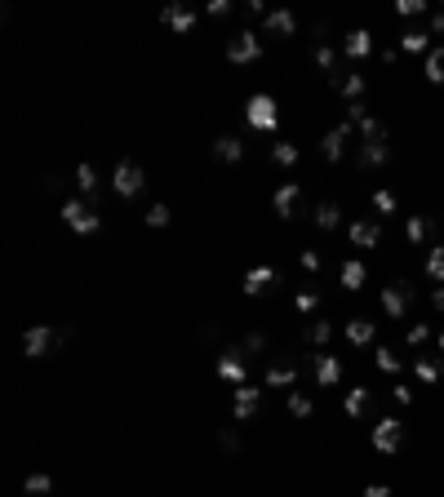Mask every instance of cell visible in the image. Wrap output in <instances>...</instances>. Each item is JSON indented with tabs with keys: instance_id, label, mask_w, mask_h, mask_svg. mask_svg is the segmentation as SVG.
I'll return each instance as SVG.
<instances>
[{
	"instance_id": "6da1fadb",
	"label": "cell",
	"mask_w": 444,
	"mask_h": 497,
	"mask_svg": "<svg viewBox=\"0 0 444 497\" xmlns=\"http://www.w3.org/2000/svg\"><path fill=\"white\" fill-rule=\"evenodd\" d=\"M414 302H418V284H414L409 275H396V280H382V289H378V307H382V316H387L391 324L409 320Z\"/></svg>"
},
{
	"instance_id": "7a4b0ae2",
	"label": "cell",
	"mask_w": 444,
	"mask_h": 497,
	"mask_svg": "<svg viewBox=\"0 0 444 497\" xmlns=\"http://www.w3.org/2000/svg\"><path fill=\"white\" fill-rule=\"evenodd\" d=\"M405 435H409L405 417H396V413H378V417H373V426H369V449H373V453H382V458H400Z\"/></svg>"
},
{
	"instance_id": "3957f363",
	"label": "cell",
	"mask_w": 444,
	"mask_h": 497,
	"mask_svg": "<svg viewBox=\"0 0 444 497\" xmlns=\"http://www.w3.org/2000/svg\"><path fill=\"white\" fill-rule=\"evenodd\" d=\"M373 54H378V36H373L369 27H351V31L342 36V63H346V67H364Z\"/></svg>"
},
{
	"instance_id": "277c9868",
	"label": "cell",
	"mask_w": 444,
	"mask_h": 497,
	"mask_svg": "<svg viewBox=\"0 0 444 497\" xmlns=\"http://www.w3.org/2000/svg\"><path fill=\"white\" fill-rule=\"evenodd\" d=\"M355 138H360V133H355V124L351 121L333 124L329 133L320 138V156H325V164H342V160H346V147H351Z\"/></svg>"
},
{
	"instance_id": "5b68a950",
	"label": "cell",
	"mask_w": 444,
	"mask_h": 497,
	"mask_svg": "<svg viewBox=\"0 0 444 497\" xmlns=\"http://www.w3.org/2000/svg\"><path fill=\"white\" fill-rule=\"evenodd\" d=\"M63 223H67L76 236H94V232L103 227L98 209H90L85 200H63Z\"/></svg>"
},
{
	"instance_id": "8992f818",
	"label": "cell",
	"mask_w": 444,
	"mask_h": 497,
	"mask_svg": "<svg viewBox=\"0 0 444 497\" xmlns=\"http://www.w3.org/2000/svg\"><path fill=\"white\" fill-rule=\"evenodd\" d=\"M244 121H249V129H276L280 124V103L271 94H253L249 107H244Z\"/></svg>"
},
{
	"instance_id": "52a82bcc",
	"label": "cell",
	"mask_w": 444,
	"mask_h": 497,
	"mask_svg": "<svg viewBox=\"0 0 444 497\" xmlns=\"http://www.w3.org/2000/svg\"><path fill=\"white\" fill-rule=\"evenodd\" d=\"M226 58H231L235 67L258 63V58H262V40H258V31H235V36L226 40Z\"/></svg>"
},
{
	"instance_id": "ba28073f",
	"label": "cell",
	"mask_w": 444,
	"mask_h": 497,
	"mask_svg": "<svg viewBox=\"0 0 444 497\" xmlns=\"http://www.w3.org/2000/svg\"><path fill=\"white\" fill-rule=\"evenodd\" d=\"M142 182H147L142 164H133V160H120V164H115V178H111V187H115V196H120V200H133V196L142 191Z\"/></svg>"
},
{
	"instance_id": "9c48e42d",
	"label": "cell",
	"mask_w": 444,
	"mask_h": 497,
	"mask_svg": "<svg viewBox=\"0 0 444 497\" xmlns=\"http://www.w3.org/2000/svg\"><path fill=\"white\" fill-rule=\"evenodd\" d=\"M382 218H355L351 227H346V240L351 248H382Z\"/></svg>"
},
{
	"instance_id": "30bf717a",
	"label": "cell",
	"mask_w": 444,
	"mask_h": 497,
	"mask_svg": "<svg viewBox=\"0 0 444 497\" xmlns=\"http://www.w3.org/2000/svg\"><path fill=\"white\" fill-rule=\"evenodd\" d=\"M387 164H391V142H355V169L360 173H373Z\"/></svg>"
},
{
	"instance_id": "8fae6325",
	"label": "cell",
	"mask_w": 444,
	"mask_h": 497,
	"mask_svg": "<svg viewBox=\"0 0 444 497\" xmlns=\"http://www.w3.org/2000/svg\"><path fill=\"white\" fill-rule=\"evenodd\" d=\"M231 413H235V422H253V417L262 413V386H253V382L235 386V400H231Z\"/></svg>"
},
{
	"instance_id": "7c38bea8",
	"label": "cell",
	"mask_w": 444,
	"mask_h": 497,
	"mask_svg": "<svg viewBox=\"0 0 444 497\" xmlns=\"http://www.w3.org/2000/svg\"><path fill=\"white\" fill-rule=\"evenodd\" d=\"M378 395H382V391H373V386H364V382L346 386V395H342V413H346V422H360Z\"/></svg>"
},
{
	"instance_id": "4fadbf2b",
	"label": "cell",
	"mask_w": 444,
	"mask_h": 497,
	"mask_svg": "<svg viewBox=\"0 0 444 497\" xmlns=\"http://www.w3.org/2000/svg\"><path fill=\"white\" fill-rule=\"evenodd\" d=\"M409 373H414L423 386H440V382H444V356H440V351H431V356H423V351H418V356L409 360Z\"/></svg>"
},
{
	"instance_id": "5bb4252c",
	"label": "cell",
	"mask_w": 444,
	"mask_h": 497,
	"mask_svg": "<svg viewBox=\"0 0 444 497\" xmlns=\"http://www.w3.org/2000/svg\"><path fill=\"white\" fill-rule=\"evenodd\" d=\"M396 45H400V54H414V58H427L436 45H431V31L418 22V27H405L400 36H396Z\"/></svg>"
},
{
	"instance_id": "9a60e30c",
	"label": "cell",
	"mask_w": 444,
	"mask_h": 497,
	"mask_svg": "<svg viewBox=\"0 0 444 497\" xmlns=\"http://www.w3.org/2000/svg\"><path fill=\"white\" fill-rule=\"evenodd\" d=\"M54 342H58V333H54L49 324H31V329L22 333V356H27V360H40Z\"/></svg>"
},
{
	"instance_id": "2e32d148",
	"label": "cell",
	"mask_w": 444,
	"mask_h": 497,
	"mask_svg": "<svg viewBox=\"0 0 444 497\" xmlns=\"http://www.w3.org/2000/svg\"><path fill=\"white\" fill-rule=\"evenodd\" d=\"M160 22H165L169 31H178V36H192L196 22H201V13H196L192 4H169V9L160 13Z\"/></svg>"
},
{
	"instance_id": "e0dca14e",
	"label": "cell",
	"mask_w": 444,
	"mask_h": 497,
	"mask_svg": "<svg viewBox=\"0 0 444 497\" xmlns=\"http://www.w3.org/2000/svg\"><path fill=\"white\" fill-rule=\"evenodd\" d=\"M312 369H316V386L333 391V386L342 382V356H329V351H320V356H312Z\"/></svg>"
},
{
	"instance_id": "ac0fdd59",
	"label": "cell",
	"mask_w": 444,
	"mask_h": 497,
	"mask_svg": "<svg viewBox=\"0 0 444 497\" xmlns=\"http://www.w3.org/2000/svg\"><path fill=\"white\" fill-rule=\"evenodd\" d=\"M342 333H346V342H351L355 351H364V347H373V338H378V324H373L369 316H351Z\"/></svg>"
},
{
	"instance_id": "d6986e66",
	"label": "cell",
	"mask_w": 444,
	"mask_h": 497,
	"mask_svg": "<svg viewBox=\"0 0 444 497\" xmlns=\"http://www.w3.org/2000/svg\"><path fill=\"white\" fill-rule=\"evenodd\" d=\"M436 232H431V218L427 214H405V245L409 248H427Z\"/></svg>"
},
{
	"instance_id": "ffe728a7",
	"label": "cell",
	"mask_w": 444,
	"mask_h": 497,
	"mask_svg": "<svg viewBox=\"0 0 444 497\" xmlns=\"http://www.w3.org/2000/svg\"><path fill=\"white\" fill-rule=\"evenodd\" d=\"M298 200H303V182H280V187H276V196H271L276 218H294Z\"/></svg>"
},
{
	"instance_id": "44dd1931",
	"label": "cell",
	"mask_w": 444,
	"mask_h": 497,
	"mask_svg": "<svg viewBox=\"0 0 444 497\" xmlns=\"http://www.w3.org/2000/svg\"><path fill=\"white\" fill-rule=\"evenodd\" d=\"M364 280H369V266H364L360 257H342V266H337V284H342L346 293H360Z\"/></svg>"
},
{
	"instance_id": "7402d4cb",
	"label": "cell",
	"mask_w": 444,
	"mask_h": 497,
	"mask_svg": "<svg viewBox=\"0 0 444 497\" xmlns=\"http://www.w3.org/2000/svg\"><path fill=\"white\" fill-rule=\"evenodd\" d=\"M342 214H346V209H342L337 200H320V205L312 209V227L329 236V232H337V227H342Z\"/></svg>"
},
{
	"instance_id": "603a6c76",
	"label": "cell",
	"mask_w": 444,
	"mask_h": 497,
	"mask_svg": "<svg viewBox=\"0 0 444 497\" xmlns=\"http://www.w3.org/2000/svg\"><path fill=\"white\" fill-rule=\"evenodd\" d=\"M262 27H267V36H276V40H289V36L298 31V18H294V9H271V13L262 18Z\"/></svg>"
},
{
	"instance_id": "cb8c5ba5",
	"label": "cell",
	"mask_w": 444,
	"mask_h": 497,
	"mask_svg": "<svg viewBox=\"0 0 444 497\" xmlns=\"http://www.w3.org/2000/svg\"><path fill=\"white\" fill-rule=\"evenodd\" d=\"M369 205H373V218H382V223L400 218V200H396V191H391V187H373Z\"/></svg>"
},
{
	"instance_id": "d4e9b609",
	"label": "cell",
	"mask_w": 444,
	"mask_h": 497,
	"mask_svg": "<svg viewBox=\"0 0 444 497\" xmlns=\"http://www.w3.org/2000/svg\"><path fill=\"white\" fill-rule=\"evenodd\" d=\"M423 275L431 284H444V240H431L427 245V257H423Z\"/></svg>"
},
{
	"instance_id": "484cf974",
	"label": "cell",
	"mask_w": 444,
	"mask_h": 497,
	"mask_svg": "<svg viewBox=\"0 0 444 497\" xmlns=\"http://www.w3.org/2000/svg\"><path fill=\"white\" fill-rule=\"evenodd\" d=\"M418 72H423V80H427L431 89H440V85H444V45H436V49L423 58V67H418Z\"/></svg>"
},
{
	"instance_id": "4316f807",
	"label": "cell",
	"mask_w": 444,
	"mask_h": 497,
	"mask_svg": "<svg viewBox=\"0 0 444 497\" xmlns=\"http://www.w3.org/2000/svg\"><path fill=\"white\" fill-rule=\"evenodd\" d=\"M214 156H218V164H240L244 160V142L235 133H222L218 142H214Z\"/></svg>"
},
{
	"instance_id": "83f0119b",
	"label": "cell",
	"mask_w": 444,
	"mask_h": 497,
	"mask_svg": "<svg viewBox=\"0 0 444 497\" xmlns=\"http://www.w3.org/2000/svg\"><path fill=\"white\" fill-rule=\"evenodd\" d=\"M271 284H280V271H276V266H253V271L244 275V293H262V289H271Z\"/></svg>"
},
{
	"instance_id": "f1b7e54d",
	"label": "cell",
	"mask_w": 444,
	"mask_h": 497,
	"mask_svg": "<svg viewBox=\"0 0 444 497\" xmlns=\"http://www.w3.org/2000/svg\"><path fill=\"white\" fill-rule=\"evenodd\" d=\"M373 369H378V373H391V377H400V373L409 369V365H405V356H400V351H391V347H378V351H373Z\"/></svg>"
},
{
	"instance_id": "f546056e",
	"label": "cell",
	"mask_w": 444,
	"mask_h": 497,
	"mask_svg": "<svg viewBox=\"0 0 444 497\" xmlns=\"http://www.w3.org/2000/svg\"><path fill=\"white\" fill-rule=\"evenodd\" d=\"M355 133H360V142H391V129L382 124V116H364L355 124Z\"/></svg>"
},
{
	"instance_id": "4dcf8cb0",
	"label": "cell",
	"mask_w": 444,
	"mask_h": 497,
	"mask_svg": "<svg viewBox=\"0 0 444 497\" xmlns=\"http://www.w3.org/2000/svg\"><path fill=\"white\" fill-rule=\"evenodd\" d=\"M298 160H303V151H298L294 142H271V164H280V169H298Z\"/></svg>"
},
{
	"instance_id": "1f68e13d",
	"label": "cell",
	"mask_w": 444,
	"mask_h": 497,
	"mask_svg": "<svg viewBox=\"0 0 444 497\" xmlns=\"http://www.w3.org/2000/svg\"><path fill=\"white\" fill-rule=\"evenodd\" d=\"M431 338H436V329H431L427 320H418V324H409V329H405V347H409V351H423Z\"/></svg>"
},
{
	"instance_id": "d6a6232c",
	"label": "cell",
	"mask_w": 444,
	"mask_h": 497,
	"mask_svg": "<svg viewBox=\"0 0 444 497\" xmlns=\"http://www.w3.org/2000/svg\"><path fill=\"white\" fill-rule=\"evenodd\" d=\"M307 342H312L316 351H325L333 342V320H312V324H307Z\"/></svg>"
},
{
	"instance_id": "836d02e7",
	"label": "cell",
	"mask_w": 444,
	"mask_h": 497,
	"mask_svg": "<svg viewBox=\"0 0 444 497\" xmlns=\"http://www.w3.org/2000/svg\"><path fill=\"white\" fill-rule=\"evenodd\" d=\"M218 373L222 377H226V382H235V386H244V360H240V356H235V351H231V356H222L218 360Z\"/></svg>"
},
{
	"instance_id": "e575fe53",
	"label": "cell",
	"mask_w": 444,
	"mask_h": 497,
	"mask_svg": "<svg viewBox=\"0 0 444 497\" xmlns=\"http://www.w3.org/2000/svg\"><path fill=\"white\" fill-rule=\"evenodd\" d=\"M76 187H81V196H98V169L94 164H76Z\"/></svg>"
},
{
	"instance_id": "d590c367",
	"label": "cell",
	"mask_w": 444,
	"mask_h": 497,
	"mask_svg": "<svg viewBox=\"0 0 444 497\" xmlns=\"http://www.w3.org/2000/svg\"><path fill=\"white\" fill-rule=\"evenodd\" d=\"M387 395H391V404H400V409H418V395H414V386H409V382H391V386H387Z\"/></svg>"
},
{
	"instance_id": "8d00e7d4",
	"label": "cell",
	"mask_w": 444,
	"mask_h": 497,
	"mask_svg": "<svg viewBox=\"0 0 444 497\" xmlns=\"http://www.w3.org/2000/svg\"><path fill=\"white\" fill-rule=\"evenodd\" d=\"M22 493H31V497H45V493H54V480H49L45 471H31V476L22 480Z\"/></svg>"
},
{
	"instance_id": "74e56055",
	"label": "cell",
	"mask_w": 444,
	"mask_h": 497,
	"mask_svg": "<svg viewBox=\"0 0 444 497\" xmlns=\"http://www.w3.org/2000/svg\"><path fill=\"white\" fill-rule=\"evenodd\" d=\"M396 18H418V22H423V18H431V4H427V0H400V4H396Z\"/></svg>"
},
{
	"instance_id": "f35d334b",
	"label": "cell",
	"mask_w": 444,
	"mask_h": 497,
	"mask_svg": "<svg viewBox=\"0 0 444 497\" xmlns=\"http://www.w3.org/2000/svg\"><path fill=\"white\" fill-rule=\"evenodd\" d=\"M289 413H294V417H312V413H316V400H312L307 391H294V395H289Z\"/></svg>"
},
{
	"instance_id": "ab89813d",
	"label": "cell",
	"mask_w": 444,
	"mask_h": 497,
	"mask_svg": "<svg viewBox=\"0 0 444 497\" xmlns=\"http://www.w3.org/2000/svg\"><path fill=\"white\" fill-rule=\"evenodd\" d=\"M294 307H298L303 316H316V311H320V293H316V289H298Z\"/></svg>"
},
{
	"instance_id": "60d3db41",
	"label": "cell",
	"mask_w": 444,
	"mask_h": 497,
	"mask_svg": "<svg viewBox=\"0 0 444 497\" xmlns=\"http://www.w3.org/2000/svg\"><path fill=\"white\" fill-rule=\"evenodd\" d=\"M294 377H298V373L289 369V365H280V369L271 365V369H267V386H271V391H276V386H294Z\"/></svg>"
},
{
	"instance_id": "b9f144b4",
	"label": "cell",
	"mask_w": 444,
	"mask_h": 497,
	"mask_svg": "<svg viewBox=\"0 0 444 497\" xmlns=\"http://www.w3.org/2000/svg\"><path fill=\"white\" fill-rule=\"evenodd\" d=\"M298 262H303V271H307V275H320V266H325L320 248H303V253H298Z\"/></svg>"
},
{
	"instance_id": "7bdbcfd3",
	"label": "cell",
	"mask_w": 444,
	"mask_h": 497,
	"mask_svg": "<svg viewBox=\"0 0 444 497\" xmlns=\"http://www.w3.org/2000/svg\"><path fill=\"white\" fill-rule=\"evenodd\" d=\"M169 223H174L169 205H151V209H147V227H169Z\"/></svg>"
},
{
	"instance_id": "ee69618b",
	"label": "cell",
	"mask_w": 444,
	"mask_h": 497,
	"mask_svg": "<svg viewBox=\"0 0 444 497\" xmlns=\"http://www.w3.org/2000/svg\"><path fill=\"white\" fill-rule=\"evenodd\" d=\"M244 351H249V356H262V351H267V338H262V333H249V338H244Z\"/></svg>"
},
{
	"instance_id": "f6af8a7d",
	"label": "cell",
	"mask_w": 444,
	"mask_h": 497,
	"mask_svg": "<svg viewBox=\"0 0 444 497\" xmlns=\"http://www.w3.org/2000/svg\"><path fill=\"white\" fill-rule=\"evenodd\" d=\"M360 497H396V489H391V484H364Z\"/></svg>"
},
{
	"instance_id": "bcb514c9",
	"label": "cell",
	"mask_w": 444,
	"mask_h": 497,
	"mask_svg": "<svg viewBox=\"0 0 444 497\" xmlns=\"http://www.w3.org/2000/svg\"><path fill=\"white\" fill-rule=\"evenodd\" d=\"M205 13H209V18H226V13H231V4H226V0H214Z\"/></svg>"
},
{
	"instance_id": "7dc6e473",
	"label": "cell",
	"mask_w": 444,
	"mask_h": 497,
	"mask_svg": "<svg viewBox=\"0 0 444 497\" xmlns=\"http://www.w3.org/2000/svg\"><path fill=\"white\" fill-rule=\"evenodd\" d=\"M218 444H222V449H226V453H235V449H240V440H235L231 431H222V435H218Z\"/></svg>"
},
{
	"instance_id": "c3c4849f",
	"label": "cell",
	"mask_w": 444,
	"mask_h": 497,
	"mask_svg": "<svg viewBox=\"0 0 444 497\" xmlns=\"http://www.w3.org/2000/svg\"><path fill=\"white\" fill-rule=\"evenodd\" d=\"M436 351H440V356H444V329H440V333H436Z\"/></svg>"
}]
</instances>
